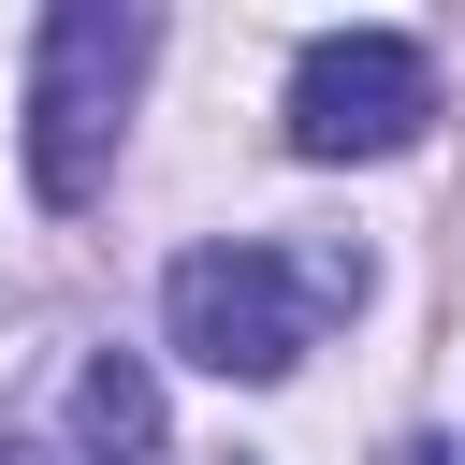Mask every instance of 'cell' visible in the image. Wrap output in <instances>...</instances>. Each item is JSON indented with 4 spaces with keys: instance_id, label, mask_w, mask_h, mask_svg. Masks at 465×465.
Listing matches in <instances>:
<instances>
[{
    "instance_id": "cell-4",
    "label": "cell",
    "mask_w": 465,
    "mask_h": 465,
    "mask_svg": "<svg viewBox=\"0 0 465 465\" xmlns=\"http://www.w3.org/2000/svg\"><path fill=\"white\" fill-rule=\"evenodd\" d=\"M73 421H87L102 465H160V378H145L131 349H102V363L73 378Z\"/></svg>"
},
{
    "instance_id": "cell-2",
    "label": "cell",
    "mask_w": 465,
    "mask_h": 465,
    "mask_svg": "<svg viewBox=\"0 0 465 465\" xmlns=\"http://www.w3.org/2000/svg\"><path fill=\"white\" fill-rule=\"evenodd\" d=\"M363 291V262H291V247H262V232H232V247H189L174 262V349L203 363V378H291L305 363V320L320 305H349Z\"/></svg>"
},
{
    "instance_id": "cell-5",
    "label": "cell",
    "mask_w": 465,
    "mask_h": 465,
    "mask_svg": "<svg viewBox=\"0 0 465 465\" xmlns=\"http://www.w3.org/2000/svg\"><path fill=\"white\" fill-rule=\"evenodd\" d=\"M0 465H58V450H29V436H0Z\"/></svg>"
},
{
    "instance_id": "cell-3",
    "label": "cell",
    "mask_w": 465,
    "mask_h": 465,
    "mask_svg": "<svg viewBox=\"0 0 465 465\" xmlns=\"http://www.w3.org/2000/svg\"><path fill=\"white\" fill-rule=\"evenodd\" d=\"M436 116V58L407 29H320L291 58V145L305 160H392Z\"/></svg>"
},
{
    "instance_id": "cell-1",
    "label": "cell",
    "mask_w": 465,
    "mask_h": 465,
    "mask_svg": "<svg viewBox=\"0 0 465 465\" xmlns=\"http://www.w3.org/2000/svg\"><path fill=\"white\" fill-rule=\"evenodd\" d=\"M145 44H160V15H131V0H58V15L29 29V189H44V203H87V189L116 174Z\"/></svg>"
}]
</instances>
